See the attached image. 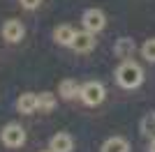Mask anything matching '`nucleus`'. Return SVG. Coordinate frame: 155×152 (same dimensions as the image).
<instances>
[{"label":"nucleus","mask_w":155,"mask_h":152,"mask_svg":"<svg viewBox=\"0 0 155 152\" xmlns=\"http://www.w3.org/2000/svg\"><path fill=\"white\" fill-rule=\"evenodd\" d=\"M141 55L148 60V62H155V39H146L141 46Z\"/></svg>","instance_id":"obj_15"},{"label":"nucleus","mask_w":155,"mask_h":152,"mask_svg":"<svg viewBox=\"0 0 155 152\" xmlns=\"http://www.w3.org/2000/svg\"><path fill=\"white\" fill-rule=\"evenodd\" d=\"M53 106H56V95H51V92H42V95H37V108L42 111V113L53 111Z\"/></svg>","instance_id":"obj_13"},{"label":"nucleus","mask_w":155,"mask_h":152,"mask_svg":"<svg viewBox=\"0 0 155 152\" xmlns=\"http://www.w3.org/2000/svg\"><path fill=\"white\" fill-rule=\"evenodd\" d=\"M21 5L26 7V9H35V7L42 5V0H21Z\"/></svg>","instance_id":"obj_16"},{"label":"nucleus","mask_w":155,"mask_h":152,"mask_svg":"<svg viewBox=\"0 0 155 152\" xmlns=\"http://www.w3.org/2000/svg\"><path fill=\"white\" fill-rule=\"evenodd\" d=\"M148 152H155V138L150 141V150H148Z\"/></svg>","instance_id":"obj_17"},{"label":"nucleus","mask_w":155,"mask_h":152,"mask_svg":"<svg viewBox=\"0 0 155 152\" xmlns=\"http://www.w3.org/2000/svg\"><path fill=\"white\" fill-rule=\"evenodd\" d=\"M134 49H137L134 39H130V37H120V39L116 42V46H114V53H116L118 58H123V60H127V58H132Z\"/></svg>","instance_id":"obj_12"},{"label":"nucleus","mask_w":155,"mask_h":152,"mask_svg":"<svg viewBox=\"0 0 155 152\" xmlns=\"http://www.w3.org/2000/svg\"><path fill=\"white\" fill-rule=\"evenodd\" d=\"M0 138H2V143H5L7 147H21L26 143V129H23L19 122H9V125H5Z\"/></svg>","instance_id":"obj_3"},{"label":"nucleus","mask_w":155,"mask_h":152,"mask_svg":"<svg viewBox=\"0 0 155 152\" xmlns=\"http://www.w3.org/2000/svg\"><path fill=\"white\" fill-rule=\"evenodd\" d=\"M16 108L26 115L35 113V111H37V95H35V92H23V95L19 97V101H16Z\"/></svg>","instance_id":"obj_9"},{"label":"nucleus","mask_w":155,"mask_h":152,"mask_svg":"<svg viewBox=\"0 0 155 152\" xmlns=\"http://www.w3.org/2000/svg\"><path fill=\"white\" fill-rule=\"evenodd\" d=\"M81 23H84V30L100 32L107 25V16H104L102 9H86L84 16H81Z\"/></svg>","instance_id":"obj_4"},{"label":"nucleus","mask_w":155,"mask_h":152,"mask_svg":"<svg viewBox=\"0 0 155 152\" xmlns=\"http://www.w3.org/2000/svg\"><path fill=\"white\" fill-rule=\"evenodd\" d=\"M100 152H130V143L125 138H120V136H111V138H107L102 143Z\"/></svg>","instance_id":"obj_10"},{"label":"nucleus","mask_w":155,"mask_h":152,"mask_svg":"<svg viewBox=\"0 0 155 152\" xmlns=\"http://www.w3.org/2000/svg\"><path fill=\"white\" fill-rule=\"evenodd\" d=\"M141 131L150 138H155V111H150L141 118Z\"/></svg>","instance_id":"obj_14"},{"label":"nucleus","mask_w":155,"mask_h":152,"mask_svg":"<svg viewBox=\"0 0 155 152\" xmlns=\"http://www.w3.org/2000/svg\"><path fill=\"white\" fill-rule=\"evenodd\" d=\"M104 95H107V90L100 81H88L86 85H81V99H84L86 106H100L104 101Z\"/></svg>","instance_id":"obj_2"},{"label":"nucleus","mask_w":155,"mask_h":152,"mask_svg":"<svg viewBox=\"0 0 155 152\" xmlns=\"http://www.w3.org/2000/svg\"><path fill=\"white\" fill-rule=\"evenodd\" d=\"M116 81L120 88L125 90H134L143 83V69L134 60H123V65L116 69Z\"/></svg>","instance_id":"obj_1"},{"label":"nucleus","mask_w":155,"mask_h":152,"mask_svg":"<svg viewBox=\"0 0 155 152\" xmlns=\"http://www.w3.org/2000/svg\"><path fill=\"white\" fill-rule=\"evenodd\" d=\"M72 49L77 51V53H88V51H93L95 49V32H91V30L77 32V37L72 42Z\"/></svg>","instance_id":"obj_6"},{"label":"nucleus","mask_w":155,"mask_h":152,"mask_svg":"<svg viewBox=\"0 0 155 152\" xmlns=\"http://www.w3.org/2000/svg\"><path fill=\"white\" fill-rule=\"evenodd\" d=\"M74 37H77V32H74L72 25H58V28L53 30V39H56L60 46H72Z\"/></svg>","instance_id":"obj_8"},{"label":"nucleus","mask_w":155,"mask_h":152,"mask_svg":"<svg viewBox=\"0 0 155 152\" xmlns=\"http://www.w3.org/2000/svg\"><path fill=\"white\" fill-rule=\"evenodd\" d=\"M72 147H74V141H72L70 134H65V131L53 134L51 141H49V150L51 152H72Z\"/></svg>","instance_id":"obj_7"},{"label":"nucleus","mask_w":155,"mask_h":152,"mask_svg":"<svg viewBox=\"0 0 155 152\" xmlns=\"http://www.w3.org/2000/svg\"><path fill=\"white\" fill-rule=\"evenodd\" d=\"M58 95L63 97V99H74V97L81 95V85H79L77 81H72V78H65L58 85Z\"/></svg>","instance_id":"obj_11"},{"label":"nucleus","mask_w":155,"mask_h":152,"mask_svg":"<svg viewBox=\"0 0 155 152\" xmlns=\"http://www.w3.org/2000/svg\"><path fill=\"white\" fill-rule=\"evenodd\" d=\"M23 35H26V28H23V23H21V21H16V19L5 21V25H2V37H5L7 42L16 44V42H21V39H23Z\"/></svg>","instance_id":"obj_5"},{"label":"nucleus","mask_w":155,"mask_h":152,"mask_svg":"<svg viewBox=\"0 0 155 152\" xmlns=\"http://www.w3.org/2000/svg\"><path fill=\"white\" fill-rule=\"evenodd\" d=\"M46 152H51V150H46Z\"/></svg>","instance_id":"obj_18"}]
</instances>
